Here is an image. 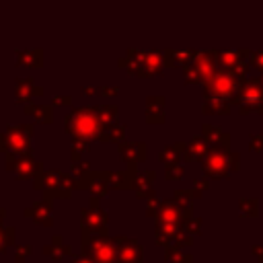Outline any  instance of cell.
I'll use <instances>...</instances> for the list:
<instances>
[{"mask_svg": "<svg viewBox=\"0 0 263 263\" xmlns=\"http://www.w3.org/2000/svg\"><path fill=\"white\" fill-rule=\"evenodd\" d=\"M27 111H29V113H35V117H37L39 121H45V123L51 121V111H49L47 107H29Z\"/></svg>", "mask_w": 263, "mask_h": 263, "instance_id": "8", "label": "cell"}, {"mask_svg": "<svg viewBox=\"0 0 263 263\" xmlns=\"http://www.w3.org/2000/svg\"><path fill=\"white\" fill-rule=\"evenodd\" d=\"M31 255V247L29 245H16L14 247V261L16 263H23V259H27Z\"/></svg>", "mask_w": 263, "mask_h": 263, "instance_id": "9", "label": "cell"}, {"mask_svg": "<svg viewBox=\"0 0 263 263\" xmlns=\"http://www.w3.org/2000/svg\"><path fill=\"white\" fill-rule=\"evenodd\" d=\"M92 257L97 263H111L113 261V247L105 240H95L92 242Z\"/></svg>", "mask_w": 263, "mask_h": 263, "instance_id": "5", "label": "cell"}, {"mask_svg": "<svg viewBox=\"0 0 263 263\" xmlns=\"http://www.w3.org/2000/svg\"><path fill=\"white\" fill-rule=\"evenodd\" d=\"M2 218H4V210L0 208V222H2Z\"/></svg>", "mask_w": 263, "mask_h": 263, "instance_id": "11", "label": "cell"}, {"mask_svg": "<svg viewBox=\"0 0 263 263\" xmlns=\"http://www.w3.org/2000/svg\"><path fill=\"white\" fill-rule=\"evenodd\" d=\"M12 242H14V228L12 226H8V228L0 226V253H4L6 247H10Z\"/></svg>", "mask_w": 263, "mask_h": 263, "instance_id": "7", "label": "cell"}, {"mask_svg": "<svg viewBox=\"0 0 263 263\" xmlns=\"http://www.w3.org/2000/svg\"><path fill=\"white\" fill-rule=\"evenodd\" d=\"M72 263H88L86 259H76V261H72Z\"/></svg>", "mask_w": 263, "mask_h": 263, "instance_id": "10", "label": "cell"}, {"mask_svg": "<svg viewBox=\"0 0 263 263\" xmlns=\"http://www.w3.org/2000/svg\"><path fill=\"white\" fill-rule=\"evenodd\" d=\"M33 136V125H12L0 134V150L12 154H27Z\"/></svg>", "mask_w": 263, "mask_h": 263, "instance_id": "1", "label": "cell"}, {"mask_svg": "<svg viewBox=\"0 0 263 263\" xmlns=\"http://www.w3.org/2000/svg\"><path fill=\"white\" fill-rule=\"evenodd\" d=\"M68 253H70V249H68L66 245H62L60 236H55L53 242L45 247V255H49V257H53V259H60L62 255H68Z\"/></svg>", "mask_w": 263, "mask_h": 263, "instance_id": "6", "label": "cell"}, {"mask_svg": "<svg viewBox=\"0 0 263 263\" xmlns=\"http://www.w3.org/2000/svg\"><path fill=\"white\" fill-rule=\"evenodd\" d=\"M68 129L72 134H82V136H95L97 125L95 119L88 115H82V111H76L68 117Z\"/></svg>", "mask_w": 263, "mask_h": 263, "instance_id": "3", "label": "cell"}, {"mask_svg": "<svg viewBox=\"0 0 263 263\" xmlns=\"http://www.w3.org/2000/svg\"><path fill=\"white\" fill-rule=\"evenodd\" d=\"M25 216L27 218H33L37 224H51V208L49 203H35L31 208L25 210Z\"/></svg>", "mask_w": 263, "mask_h": 263, "instance_id": "4", "label": "cell"}, {"mask_svg": "<svg viewBox=\"0 0 263 263\" xmlns=\"http://www.w3.org/2000/svg\"><path fill=\"white\" fill-rule=\"evenodd\" d=\"M6 168L16 171L18 177H33V175H37L41 171V164L37 160H33L31 156H27V154H12V152H8Z\"/></svg>", "mask_w": 263, "mask_h": 263, "instance_id": "2", "label": "cell"}]
</instances>
